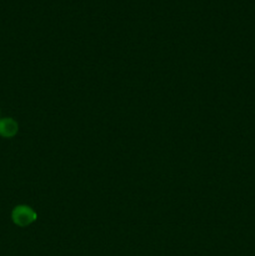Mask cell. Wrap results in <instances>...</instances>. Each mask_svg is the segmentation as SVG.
Instances as JSON below:
<instances>
[{"mask_svg": "<svg viewBox=\"0 0 255 256\" xmlns=\"http://www.w3.org/2000/svg\"><path fill=\"white\" fill-rule=\"evenodd\" d=\"M19 130V125L12 118H4L0 119V136L2 138H12L16 135Z\"/></svg>", "mask_w": 255, "mask_h": 256, "instance_id": "2", "label": "cell"}, {"mask_svg": "<svg viewBox=\"0 0 255 256\" xmlns=\"http://www.w3.org/2000/svg\"><path fill=\"white\" fill-rule=\"evenodd\" d=\"M38 215L34 210L26 205H19V206L14 208L12 212V219L15 225L20 228L28 226V225L32 224L36 220Z\"/></svg>", "mask_w": 255, "mask_h": 256, "instance_id": "1", "label": "cell"}]
</instances>
